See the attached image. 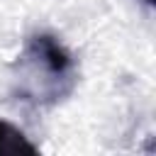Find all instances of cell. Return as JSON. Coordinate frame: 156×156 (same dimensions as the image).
Wrapping results in <instances>:
<instances>
[{"label": "cell", "instance_id": "cell-1", "mask_svg": "<svg viewBox=\"0 0 156 156\" xmlns=\"http://www.w3.org/2000/svg\"><path fill=\"white\" fill-rule=\"evenodd\" d=\"M76 80V58L54 34L46 32L32 34L12 63V90L22 102L34 107L58 105L73 93Z\"/></svg>", "mask_w": 156, "mask_h": 156}, {"label": "cell", "instance_id": "cell-2", "mask_svg": "<svg viewBox=\"0 0 156 156\" xmlns=\"http://www.w3.org/2000/svg\"><path fill=\"white\" fill-rule=\"evenodd\" d=\"M2 154H29V156H37L39 149L24 136V132L12 127L10 122H0V156Z\"/></svg>", "mask_w": 156, "mask_h": 156}, {"label": "cell", "instance_id": "cell-3", "mask_svg": "<svg viewBox=\"0 0 156 156\" xmlns=\"http://www.w3.org/2000/svg\"><path fill=\"white\" fill-rule=\"evenodd\" d=\"M141 2H144V5H154L156 0H141Z\"/></svg>", "mask_w": 156, "mask_h": 156}]
</instances>
